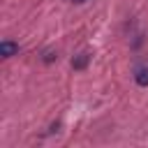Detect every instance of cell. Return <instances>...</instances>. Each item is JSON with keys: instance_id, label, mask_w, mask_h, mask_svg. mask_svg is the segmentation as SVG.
I'll return each mask as SVG.
<instances>
[{"instance_id": "1", "label": "cell", "mask_w": 148, "mask_h": 148, "mask_svg": "<svg viewBox=\"0 0 148 148\" xmlns=\"http://www.w3.org/2000/svg\"><path fill=\"white\" fill-rule=\"evenodd\" d=\"M134 79H136L139 86H148V62H141L134 69Z\"/></svg>"}, {"instance_id": "2", "label": "cell", "mask_w": 148, "mask_h": 148, "mask_svg": "<svg viewBox=\"0 0 148 148\" xmlns=\"http://www.w3.org/2000/svg\"><path fill=\"white\" fill-rule=\"evenodd\" d=\"M16 53H18V44L7 42V39L0 44V56H2V58H12V56H16Z\"/></svg>"}, {"instance_id": "3", "label": "cell", "mask_w": 148, "mask_h": 148, "mask_svg": "<svg viewBox=\"0 0 148 148\" xmlns=\"http://www.w3.org/2000/svg\"><path fill=\"white\" fill-rule=\"evenodd\" d=\"M88 58H90L88 53H81V56H79L76 60H72V65H74L76 69H81V67H86V62H88Z\"/></svg>"}, {"instance_id": "4", "label": "cell", "mask_w": 148, "mask_h": 148, "mask_svg": "<svg viewBox=\"0 0 148 148\" xmlns=\"http://www.w3.org/2000/svg\"><path fill=\"white\" fill-rule=\"evenodd\" d=\"M72 2H86V0H72Z\"/></svg>"}]
</instances>
